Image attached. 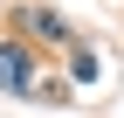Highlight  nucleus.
<instances>
[{
  "label": "nucleus",
  "instance_id": "obj_1",
  "mask_svg": "<svg viewBox=\"0 0 124 118\" xmlns=\"http://www.w3.org/2000/svg\"><path fill=\"white\" fill-rule=\"evenodd\" d=\"M41 77H48V63H41L35 42L0 35V90H7V97H35V83H41Z\"/></svg>",
  "mask_w": 124,
  "mask_h": 118
},
{
  "label": "nucleus",
  "instance_id": "obj_2",
  "mask_svg": "<svg viewBox=\"0 0 124 118\" xmlns=\"http://www.w3.org/2000/svg\"><path fill=\"white\" fill-rule=\"evenodd\" d=\"M14 35L21 42H41V49H76V28L62 21L55 7H14Z\"/></svg>",
  "mask_w": 124,
  "mask_h": 118
},
{
  "label": "nucleus",
  "instance_id": "obj_3",
  "mask_svg": "<svg viewBox=\"0 0 124 118\" xmlns=\"http://www.w3.org/2000/svg\"><path fill=\"white\" fill-rule=\"evenodd\" d=\"M97 77H103V56L90 49V42H76V49H69V83H76V90H90Z\"/></svg>",
  "mask_w": 124,
  "mask_h": 118
},
{
  "label": "nucleus",
  "instance_id": "obj_4",
  "mask_svg": "<svg viewBox=\"0 0 124 118\" xmlns=\"http://www.w3.org/2000/svg\"><path fill=\"white\" fill-rule=\"evenodd\" d=\"M28 104H76V83H69V77H41Z\"/></svg>",
  "mask_w": 124,
  "mask_h": 118
}]
</instances>
